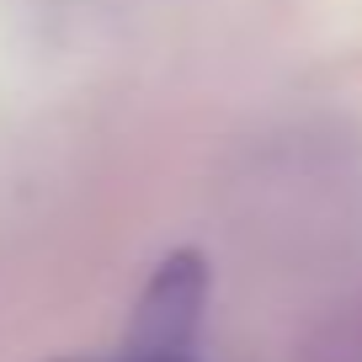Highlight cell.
I'll return each mask as SVG.
<instances>
[{
	"mask_svg": "<svg viewBox=\"0 0 362 362\" xmlns=\"http://www.w3.org/2000/svg\"><path fill=\"white\" fill-rule=\"evenodd\" d=\"M208 304V267L197 250H176L155 267L149 288L139 293L134 325L123 351L128 357H192L197 325Z\"/></svg>",
	"mask_w": 362,
	"mask_h": 362,
	"instance_id": "cell-1",
	"label": "cell"
},
{
	"mask_svg": "<svg viewBox=\"0 0 362 362\" xmlns=\"http://www.w3.org/2000/svg\"><path fill=\"white\" fill-rule=\"evenodd\" d=\"M117 362H197V357H128V351H123Z\"/></svg>",
	"mask_w": 362,
	"mask_h": 362,
	"instance_id": "cell-2",
	"label": "cell"
}]
</instances>
